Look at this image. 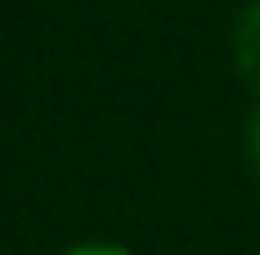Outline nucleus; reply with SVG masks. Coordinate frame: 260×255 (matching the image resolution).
I'll return each instance as SVG.
<instances>
[{"label":"nucleus","instance_id":"f257e3e1","mask_svg":"<svg viewBox=\"0 0 260 255\" xmlns=\"http://www.w3.org/2000/svg\"><path fill=\"white\" fill-rule=\"evenodd\" d=\"M60 255H135L130 245H115V240H75V245H65Z\"/></svg>","mask_w":260,"mask_h":255},{"label":"nucleus","instance_id":"f03ea898","mask_svg":"<svg viewBox=\"0 0 260 255\" xmlns=\"http://www.w3.org/2000/svg\"><path fill=\"white\" fill-rule=\"evenodd\" d=\"M245 155H250V165H255V175H260V105L250 110V120H245Z\"/></svg>","mask_w":260,"mask_h":255}]
</instances>
